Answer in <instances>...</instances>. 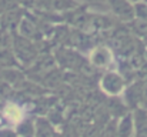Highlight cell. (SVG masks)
<instances>
[{"label": "cell", "mask_w": 147, "mask_h": 137, "mask_svg": "<svg viewBox=\"0 0 147 137\" xmlns=\"http://www.w3.org/2000/svg\"><path fill=\"white\" fill-rule=\"evenodd\" d=\"M4 116H6L10 121H13V123H16V121H19V120L22 119V113H20L19 107H16V106H13V104H10V106H7V107L4 109Z\"/></svg>", "instance_id": "6da1fadb"}]
</instances>
